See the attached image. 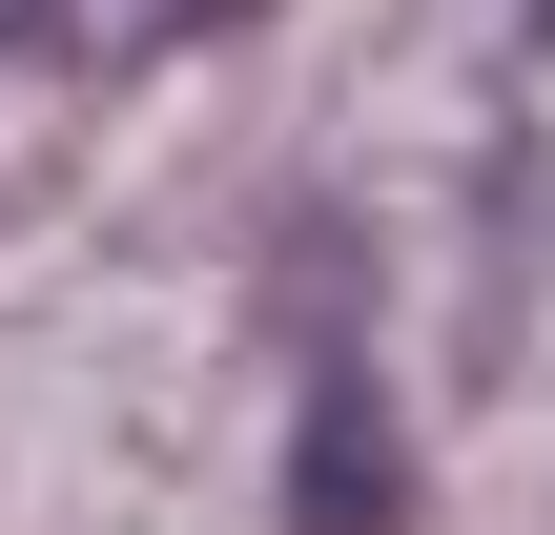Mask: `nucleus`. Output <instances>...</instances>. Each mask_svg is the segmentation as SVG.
Instances as JSON below:
<instances>
[{
  "mask_svg": "<svg viewBox=\"0 0 555 535\" xmlns=\"http://www.w3.org/2000/svg\"><path fill=\"white\" fill-rule=\"evenodd\" d=\"M288 515L309 535H391V454H371V371H330L309 454H288Z\"/></svg>",
  "mask_w": 555,
  "mask_h": 535,
  "instance_id": "f257e3e1",
  "label": "nucleus"
}]
</instances>
